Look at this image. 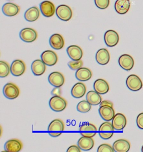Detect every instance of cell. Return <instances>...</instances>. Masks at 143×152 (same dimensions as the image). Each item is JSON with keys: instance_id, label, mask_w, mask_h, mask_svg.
Here are the masks:
<instances>
[{"instance_id": "6da1fadb", "label": "cell", "mask_w": 143, "mask_h": 152, "mask_svg": "<svg viewBox=\"0 0 143 152\" xmlns=\"http://www.w3.org/2000/svg\"><path fill=\"white\" fill-rule=\"evenodd\" d=\"M64 130V122L59 119H56L50 123L48 131L49 135L52 137H59Z\"/></svg>"}, {"instance_id": "7a4b0ae2", "label": "cell", "mask_w": 143, "mask_h": 152, "mask_svg": "<svg viewBox=\"0 0 143 152\" xmlns=\"http://www.w3.org/2000/svg\"><path fill=\"white\" fill-rule=\"evenodd\" d=\"M49 104L53 111L59 112L66 109L67 106V102L60 96H52L50 99Z\"/></svg>"}, {"instance_id": "3957f363", "label": "cell", "mask_w": 143, "mask_h": 152, "mask_svg": "<svg viewBox=\"0 0 143 152\" xmlns=\"http://www.w3.org/2000/svg\"><path fill=\"white\" fill-rule=\"evenodd\" d=\"M114 128L113 124L109 122L102 123L99 127L98 134L100 137L104 140H108L112 137L113 135Z\"/></svg>"}, {"instance_id": "277c9868", "label": "cell", "mask_w": 143, "mask_h": 152, "mask_svg": "<svg viewBox=\"0 0 143 152\" xmlns=\"http://www.w3.org/2000/svg\"><path fill=\"white\" fill-rule=\"evenodd\" d=\"M4 95L9 99H14L20 94V90L15 84L9 83L6 84L3 89Z\"/></svg>"}, {"instance_id": "5b68a950", "label": "cell", "mask_w": 143, "mask_h": 152, "mask_svg": "<svg viewBox=\"0 0 143 152\" xmlns=\"http://www.w3.org/2000/svg\"><path fill=\"white\" fill-rule=\"evenodd\" d=\"M126 83L128 88L132 91H138L143 87V83L140 77L134 74L128 76Z\"/></svg>"}, {"instance_id": "8992f818", "label": "cell", "mask_w": 143, "mask_h": 152, "mask_svg": "<svg viewBox=\"0 0 143 152\" xmlns=\"http://www.w3.org/2000/svg\"><path fill=\"white\" fill-rule=\"evenodd\" d=\"M21 39L25 42L31 43L36 41L38 37V33L34 29L25 28L20 32Z\"/></svg>"}, {"instance_id": "52a82bcc", "label": "cell", "mask_w": 143, "mask_h": 152, "mask_svg": "<svg viewBox=\"0 0 143 152\" xmlns=\"http://www.w3.org/2000/svg\"><path fill=\"white\" fill-rule=\"evenodd\" d=\"M56 14L59 19L67 21L71 20L72 17V11L68 6L61 5L56 8Z\"/></svg>"}, {"instance_id": "ba28073f", "label": "cell", "mask_w": 143, "mask_h": 152, "mask_svg": "<svg viewBox=\"0 0 143 152\" xmlns=\"http://www.w3.org/2000/svg\"><path fill=\"white\" fill-rule=\"evenodd\" d=\"M41 60L48 66L55 65L58 62V56L56 52L51 50H47L42 53L41 55Z\"/></svg>"}, {"instance_id": "9c48e42d", "label": "cell", "mask_w": 143, "mask_h": 152, "mask_svg": "<svg viewBox=\"0 0 143 152\" xmlns=\"http://www.w3.org/2000/svg\"><path fill=\"white\" fill-rule=\"evenodd\" d=\"M98 112L102 119L105 121H110L113 120L115 116V111L113 107L109 105H103L100 106Z\"/></svg>"}, {"instance_id": "30bf717a", "label": "cell", "mask_w": 143, "mask_h": 152, "mask_svg": "<svg viewBox=\"0 0 143 152\" xmlns=\"http://www.w3.org/2000/svg\"><path fill=\"white\" fill-rule=\"evenodd\" d=\"M26 65L24 61L16 60L11 66V73L14 76H20L25 72Z\"/></svg>"}, {"instance_id": "8fae6325", "label": "cell", "mask_w": 143, "mask_h": 152, "mask_svg": "<svg viewBox=\"0 0 143 152\" xmlns=\"http://www.w3.org/2000/svg\"><path fill=\"white\" fill-rule=\"evenodd\" d=\"M40 9L43 15L46 18L53 16L56 12L55 6L49 1L42 2L40 4Z\"/></svg>"}, {"instance_id": "7c38bea8", "label": "cell", "mask_w": 143, "mask_h": 152, "mask_svg": "<svg viewBox=\"0 0 143 152\" xmlns=\"http://www.w3.org/2000/svg\"><path fill=\"white\" fill-rule=\"evenodd\" d=\"M104 40L108 47H113L118 45L119 41V36L116 31L109 30L105 33Z\"/></svg>"}, {"instance_id": "4fadbf2b", "label": "cell", "mask_w": 143, "mask_h": 152, "mask_svg": "<svg viewBox=\"0 0 143 152\" xmlns=\"http://www.w3.org/2000/svg\"><path fill=\"white\" fill-rule=\"evenodd\" d=\"M118 64L120 67L126 71L131 70L134 65L133 57L128 54H124L118 58Z\"/></svg>"}, {"instance_id": "5bb4252c", "label": "cell", "mask_w": 143, "mask_h": 152, "mask_svg": "<svg viewBox=\"0 0 143 152\" xmlns=\"http://www.w3.org/2000/svg\"><path fill=\"white\" fill-rule=\"evenodd\" d=\"M79 132L83 137H93L96 134L97 128L92 124L84 123L79 127Z\"/></svg>"}, {"instance_id": "9a60e30c", "label": "cell", "mask_w": 143, "mask_h": 152, "mask_svg": "<svg viewBox=\"0 0 143 152\" xmlns=\"http://www.w3.org/2000/svg\"><path fill=\"white\" fill-rule=\"evenodd\" d=\"M48 81L52 86L61 87L64 83L65 79L63 74L58 71L53 72L48 76Z\"/></svg>"}, {"instance_id": "2e32d148", "label": "cell", "mask_w": 143, "mask_h": 152, "mask_svg": "<svg viewBox=\"0 0 143 152\" xmlns=\"http://www.w3.org/2000/svg\"><path fill=\"white\" fill-rule=\"evenodd\" d=\"M126 118L122 113H117L113 118L112 124L116 131H122L126 125Z\"/></svg>"}, {"instance_id": "e0dca14e", "label": "cell", "mask_w": 143, "mask_h": 152, "mask_svg": "<svg viewBox=\"0 0 143 152\" xmlns=\"http://www.w3.org/2000/svg\"><path fill=\"white\" fill-rule=\"evenodd\" d=\"M68 55L73 61L81 60L83 56V51L81 48L76 45L69 46L66 49Z\"/></svg>"}, {"instance_id": "ac0fdd59", "label": "cell", "mask_w": 143, "mask_h": 152, "mask_svg": "<svg viewBox=\"0 0 143 152\" xmlns=\"http://www.w3.org/2000/svg\"><path fill=\"white\" fill-rule=\"evenodd\" d=\"M20 10V8L19 6L11 2L6 3L2 7V11L4 14L9 17L17 15L19 13Z\"/></svg>"}, {"instance_id": "d6986e66", "label": "cell", "mask_w": 143, "mask_h": 152, "mask_svg": "<svg viewBox=\"0 0 143 152\" xmlns=\"http://www.w3.org/2000/svg\"><path fill=\"white\" fill-rule=\"evenodd\" d=\"M22 148V143L16 139H10L6 142L5 144V150L6 152H20Z\"/></svg>"}, {"instance_id": "ffe728a7", "label": "cell", "mask_w": 143, "mask_h": 152, "mask_svg": "<svg viewBox=\"0 0 143 152\" xmlns=\"http://www.w3.org/2000/svg\"><path fill=\"white\" fill-rule=\"evenodd\" d=\"M31 70L32 73L35 76H40L46 70V64L43 62L41 60H36L33 61L31 64Z\"/></svg>"}, {"instance_id": "44dd1931", "label": "cell", "mask_w": 143, "mask_h": 152, "mask_svg": "<svg viewBox=\"0 0 143 152\" xmlns=\"http://www.w3.org/2000/svg\"><path fill=\"white\" fill-rule=\"evenodd\" d=\"M49 43L53 49L59 50L64 46V41L61 34H54L49 39Z\"/></svg>"}, {"instance_id": "7402d4cb", "label": "cell", "mask_w": 143, "mask_h": 152, "mask_svg": "<svg viewBox=\"0 0 143 152\" xmlns=\"http://www.w3.org/2000/svg\"><path fill=\"white\" fill-rule=\"evenodd\" d=\"M94 90L100 94H105L109 91L110 88L107 81L102 79H98L94 82Z\"/></svg>"}, {"instance_id": "603a6c76", "label": "cell", "mask_w": 143, "mask_h": 152, "mask_svg": "<svg viewBox=\"0 0 143 152\" xmlns=\"http://www.w3.org/2000/svg\"><path fill=\"white\" fill-rule=\"evenodd\" d=\"M110 59V53L107 49L101 48L97 51L96 55V60L98 64L101 65H107Z\"/></svg>"}, {"instance_id": "cb8c5ba5", "label": "cell", "mask_w": 143, "mask_h": 152, "mask_svg": "<svg viewBox=\"0 0 143 152\" xmlns=\"http://www.w3.org/2000/svg\"><path fill=\"white\" fill-rule=\"evenodd\" d=\"M130 2L129 0H116L115 4V9L118 14H125L129 10Z\"/></svg>"}, {"instance_id": "d4e9b609", "label": "cell", "mask_w": 143, "mask_h": 152, "mask_svg": "<svg viewBox=\"0 0 143 152\" xmlns=\"http://www.w3.org/2000/svg\"><path fill=\"white\" fill-rule=\"evenodd\" d=\"M86 92V86L82 83H77L72 88L71 94L75 98H81Z\"/></svg>"}, {"instance_id": "484cf974", "label": "cell", "mask_w": 143, "mask_h": 152, "mask_svg": "<svg viewBox=\"0 0 143 152\" xmlns=\"http://www.w3.org/2000/svg\"><path fill=\"white\" fill-rule=\"evenodd\" d=\"M115 152H127L130 150V144L125 139H118L113 144Z\"/></svg>"}, {"instance_id": "4316f807", "label": "cell", "mask_w": 143, "mask_h": 152, "mask_svg": "<svg viewBox=\"0 0 143 152\" xmlns=\"http://www.w3.org/2000/svg\"><path fill=\"white\" fill-rule=\"evenodd\" d=\"M92 72L86 67H81L76 72V77L79 81H88L92 77Z\"/></svg>"}, {"instance_id": "83f0119b", "label": "cell", "mask_w": 143, "mask_h": 152, "mask_svg": "<svg viewBox=\"0 0 143 152\" xmlns=\"http://www.w3.org/2000/svg\"><path fill=\"white\" fill-rule=\"evenodd\" d=\"M39 16L40 11L39 9L36 6H33L26 11L24 18L26 20L29 22H34L38 20Z\"/></svg>"}, {"instance_id": "f1b7e54d", "label": "cell", "mask_w": 143, "mask_h": 152, "mask_svg": "<svg viewBox=\"0 0 143 152\" xmlns=\"http://www.w3.org/2000/svg\"><path fill=\"white\" fill-rule=\"evenodd\" d=\"M95 142L92 137H83L78 141V145L83 151H89L93 148Z\"/></svg>"}, {"instance_id": "f546056e", "label": "cell", "mask_w": 143, "mask_h": 152, "mask_svg": "<svg viewBox=\"0 0 143 152\" xmlns=\"http://www.w3.org/2000/svg\"><path fill=\"white\" fill-rule=\"evenodd\" d=\"M86 99L91 105L97 106L101 103L102 97L97 91H91L87 93Z\"/></svg>"}, {"instance_id": "4dcf8cb0", "label": "cell", "mask_w": 143, "mask_h": 152, "mask_svg": "<svg viewBox=\"0 0 143 152\" xmlns=\"http://www.w3.org/2000/svg\"><path fill=\"white\" fill-rule=\"evenodd\" d=\"M11 72V67L5 61H0V77H5Z\"/></svg>"}, {"instance_id": "1f68e13d", "label": "cell", "mask_w": 143, "mask_h": 152, "mask_svg": "<svg viewBox=\"0 0 143 152\" xmlns=\"http://www.w3.org/2000/svg\"><path fill=\"white\" fill-rule=\"evenodd\" d=\"M91 109V104L87 101H82L77 104V111L81 113H87Z\"/></svg>"}, {"instance_id": "d6a6232c", "label": "cell", "mask_w": 143, "mask_h": 152, "mask_svg": "<svg viewBox=\"0 0 143 152\" xmlns=\"http://www.w3.org/2000/svg\"><path fill=\"white\" fill-rule=\"evenodd\" d=\"M68 65L72 70H77L82 67L83 66V61L81 60L79 61L72 60L68 63Z\"/></svg>"}, {"instance_id": "836d02e7", "label": "cell", "mask_w": 143, "mask_h": 152, "mask_svg": "<svg viewBox=\"0 0 143 152\" xmlns=\"http://www.w3.org/2000/svg\"><path fill=\"white\" fill-rule=\"evenodd\" d=\"M95 5L100 9H106L110 4V0H95Z\"/></svg>"}, {"instance_id": "e575fe53", "label": "cell", "mask_w": 143, "mask_h": 152, "mask_svg": "<svg viewBox=\"0 0 143 152\" xmlns=\"http://www.w3.org/2000/svg\"><path fill=\"white\" fill-rule=\"evenodd\" d=\"M98 152H113L115 150L113 147L107 144H102L100 145L97 149Z\"/></svg>"}, {"instance_id": "d590c367", "label": "cell", "mask_w": 143, "mask_h": 152, "mask_svg": "<svg viewBox=\"0 0 143 152\" xmlns=\"http://www.w3.org/2000/svg\"><path fill=\"white\" fill-rule=\"evenodd\" d=\"M136 124L139 129L143 130V112L140 113L137 117Z\"/></svg>"}, {"instance_id": "8d00e7d4", "label": "cell", "mask_w": 143, "mask_h": 152, "mask_svg": "<svg viewBox=\"0 0 143 152\" xmlns=\"http://www.w3.org/2000/svg\"><path fill=\"white\" fill-rule=\"evenodd\" d=\"M81 151V149L78 145H72L69 147L66 151L68 152H80Z\"/></svg>"}, {"instance_id": "74e56055", "label": "cell", "mask_w": 143, "mask_h": 152, "mask_svg": "<svg viewBox=\"0 0 143 152\" xmlns=\"http://www.w3.org/2000/svg\"><path fill=\"white\" fill-rule=\"evenodd\" d=\"M61 89L60 88V87H56L51 91V95H53V96H60L61 94Z\"/></svg>"}, {"instance_id": "f35d334b", "label": "cell", "mask_w": 143, "mask_h": 152, "mask_svg": "<svg viewBox=\"0 0 143 152\" xmlns=\"http://www.w3.org/2000/svg\"><path fill=\"white\" fill-rule=\"evenodd\" d=\"M103 105H109L113 107V103L111 102L108 101H103L101 102V103H100V106H103Z\"/></svg>"}, {"instance_id": "ab89813d", "label": "cell", "mask_w": 143, "mask_h": 152, "mask_svg": "<svg viewBox=\"0 0 143 152\" xmlns=\"http://www.w3.org/2000/svg\"><path fill=\"white\" fill-rule=\"evenodd\" d=\"M142 151L143 152V146L142 147Z\"/></svg>"}, {"instance_id": "60d3db41", "label": "cell", "mask_w": 143, "mask_h": 152, "mask_svg": "<svg viewBox=\"0 0 143 152\" xmlns=\"http://www.w3.org/2000/svg\"><path fill=\"white\" fill-rule=\"evenodd\" d=\"M7 1H14V0H7Z\"/></svg>"}]
</instances>
